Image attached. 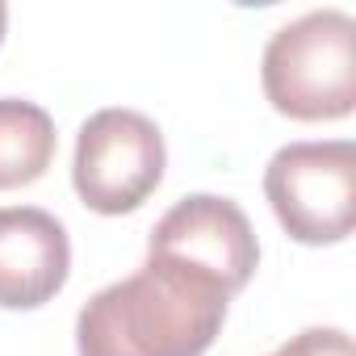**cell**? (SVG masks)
I'll return each mask as SVG.
<instances>
[{
    "label": "cell",
    "instance_id": "52a82bcc",
    "mask_svg": "<svg viewBox=\"0 0 356 356\" xmlns=\"http://www.w3.org/2000/svg\"><path fill=\"white\" fill-rule=\"evenodd\" d=\"M55 147L59 134L42 105L22 97H0V189L34 185L51 168Z\"/></svg>",
    "mask_w": 356,
    "mask_h": 356
},
{
    "label": "cell",
    "instance_id": "6da1fadb",
    "mask_svg": "<svg viewBox=\"0 0 356 356\" xmlns=\"http://www.w3.org/2000/svg\"><path fill=\"white\" fill-rule=\"evenodd\" d=\"M227 293L202 277L147 260L76 314L80 356H206L227 323Z\"/></svg>",
    "mask_w": 356,
    "mask_h": 356
},
{
    "label": "cell",
    "instance_id": "5b68a950",
    "mask_svg": "<svg viewBox=\"0 0 356 356\" xmlns=\"http://www.w3.org/2000/svg\"><path fill=\"white\" fill-rule=\"evenodd\" d=\"M147 260L202 277L231 298L252 281L260 264V243L252 218L231 197L189 193L155 222L147 239Z\"/></svg>",
    "mask_w": 356,
    "mask_h": 356
},
{
    "label": "cell",
    "instance_id": "9c48e42d",
    "mask_svg": "<svg viewBox=\"0 0 356 356\" xmlns=\"http://www.w3.org/2000/svg\"><path fill=\"white\" fill-rule=\"evenodd\" d=\"M5 26H9V5L0 0V42H5Z\"/></svg>",
    "mask_w": 356,
    "mask_h": 356
},
{
    "label": "cell",
    "instance_id": "8992f818",
    "mask_svg": "<svg viewBox=\"0 0 356 356\" xmlns=\"http://www.w3.org/2000/svg\"><path fill=\"white\" fill-rule=\"evenodd\" d=\"M72 273V243L55 214L38 206L0 210V306L38 310Z\"/></svg>",
    "mask_w": 356,
    "mask_h": 356
},
{
    "label": "cell",
    "instance_id": "ba28073f",
    "mask_svg": "<svg viewBox=\"0 0 356 356\" xmlns=\"http://www.w3.org/2000/svg\"><path fill=\"white\" fill-rule=\"evenodd\" d=\"M268 356H356V348H352V335L339 327H306Z\"/></svg>",
    "mask_w": 356,
    "mask_h": 356
},
{
    "label": "cell",
    "instance_id": "7a4b0ae2",
    "mask_svg": "<svg viewBox=\"0 0 356 356\" xmlns=\"http://www.w3.org/2000/svg\"><path fill=\"white\" fill-rule=\"evenodd\" d=\"M260 84L277 113L335 122L356 105V22L343 9H310L281 26L260 59Z\"/></svg>",
    "mask_w": 356,
    "mask_h": 356
},
{
    "label": "cell",
    "instance_id": "277c9868",
    "mask_svg": "<svg viewBox=\"0 0 356 356\" xmlns=\"http://www.w3.org/2000/svg\"><path fill=\"white\" fill-rule=\"evenodd\" d=\"M163 134L138 109H97L76 134L72 185L97 214L138 210L163 181Z\"/></svg>",
    "mask_w": 356,
    "mask_h": 356
},
{
    "label": "cell",
    "instance_id": "3957f363",
    "mask_svg": "<svg viewBox=\"0 0 356 356\" xmlns=\"http://www.w3.org/2000/svg\"><path fill=\"white\" fill-rule=\"evenodd\" d=\"M264 197L289 239L343 243L356 227V147L348 138L281 147L264 168Z\"/></svg>",
    "mask_w": 356,
    "mask_h": 356
}]
</instances>
